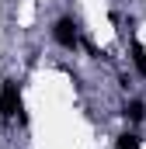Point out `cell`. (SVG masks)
I'll return each instance as SVG.
<instances>
[{"mask_svg":"<svg viewBox=\"0 0 146 149\" xmlns=\"http://www.w3.org/2000/svg\"><path fill=\"white\" fill-rule=\"evenodd\" d=\"M52 42H56L59 49H66V52H77V49L84 45L77 21H73V17H56V21H52Z\"/></svg>","mask_w":146,"mask_h":149,"instance_id":"cell-1","label":"cell"},{"mask_svg":"<svg viewBox=\"0 0 146 149\" xmlns=\"http://www.w3.org/2000/svg\"><path fill=\"white\" fill-rule=\"evenodd\" d=\"M0 118H21V83L11 76L0 83Z\"/></svg>","mask_w":146,"mask_h":149,"instance_id":"cell-2","label":"cell"},{"mask_svg":"<svg viewBox=\"0 0 146 149\" xmlns=\"http://www.w3.org/2000/svg\"><path fill=\"white\" fill-rule=\"evenodd\" d=\"M122 114H125V121H132V125H139L146 118V104L143 101H129L125 108H122Z\"/></svg>","mask_w":146,"mask_h":149,"instance_id":"cell-3","label":"cell"},{"mask_svg":"<svg viewBox=\"0 0 146 149\" xmlns=\"http://www.w3.org/2000/svg\"><path fill=\"white\" fill-rule=\"evenodd\" d=\"M129 52H132V63H136V73H139V76H146V49L139 45V42H132V45H129Z\"/></svg>","mask_w":146,"mask_h":149,"instance_id":"cell-4","label":"cell"},{"mask_svg":"<svg viewBox=\"0 0 146 149\" xmlns=\"http://www.w3.org/2000/svg\"><path fill=\"white\" fill-rule=\"evenodd\" d=\"M115 146H118V149H139V146H143V139H139L136 132H122Z\"/></svg>","mask_w":146,"mask_h":149,"instance_id":"cell-5","label":"cell"}]
</instances>
